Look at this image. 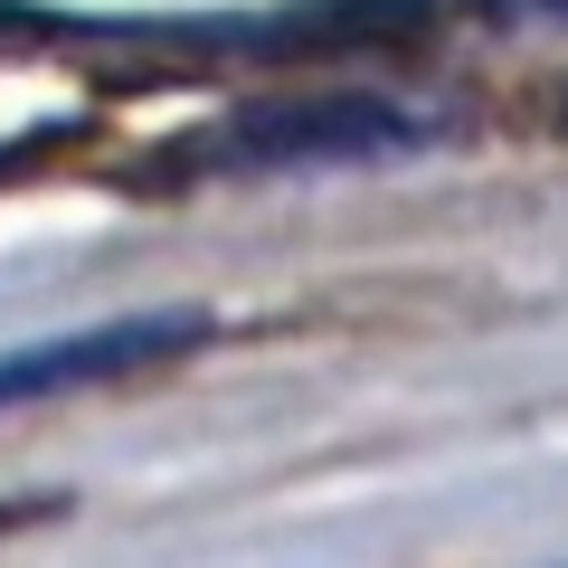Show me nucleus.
Returning <instances> with one entry per match:
<instances>
[{"instance_id":"nucleus-1","label":"nucleus","mask_w":568,"mask_h":568,"mask_svg":"<svg viewBox=\"0 0 568 568\" xmlns=\"http://www.w3.org/2000/svg\"><path fill=\"white\" fill-rule=\"evenodd\" d=\"M426 142V114L369 85H332V95H275L246 104L227 123H200L171 171H209V181H256V171H351V162H398Z\"/></svg>"},{"instance_id":"nucleus-3","label":"nucleus","mask_w":568,"mask_h":568,"mask_svg":"<svg viewBox=\"0 0 568 568\" xmlns=\"http://www.w3.org/2000/svg\"><path fill=\"white\" fill-rule=\"evenodd\" d=\"M493 10H568V0H493Z\"/></svg>"},{"instance_id":"nucleus-2","label":"nucleus","mask_w":568,"mask_h":568,"mask_svg":"<svg viewBox=\"0 0 568 568\" xmlns=\"http://www.w3.org/2000/svg\"><path fill=\"white\" fill-rule=\"evenodd\" d=\"M190 342H209V313H133V323H95V332H67V342L0 351V407L123 379V369H152V361H171V351H190Z\"/></svg>"}]
</instances>
